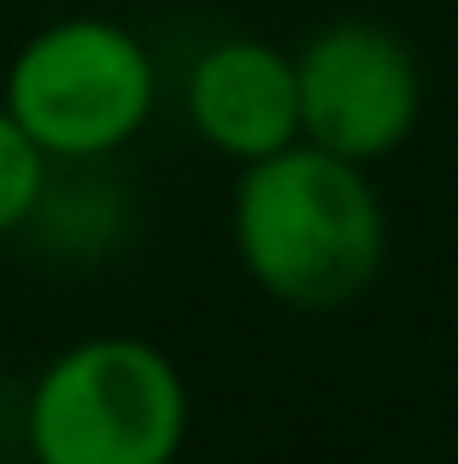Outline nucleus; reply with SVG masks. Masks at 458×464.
I'll return each instance as SVG.
<instances>
[{
  "instance_id": "obj_1",
  "label": "nucleus",
  "mask_w": 458,
  "mask_h": 464,
  "mask_svg": "<svg viewBox=\"0 0 458 464\" xmlns=\"http://www.w3.org/2000/svg\"><path fill=\"white\" fill-rule=\"evenodd\" d=\"M235 259L271 300L335 312L358 300L388 259V212L365 165L311 141L241 165L229 194Z\"/></svg>"
},
{
  "instance_id": "obj_2",
  "label": "nucleus",
  "mask_w": 458,
  "mask_h": 464,
  "mask_svg": "<svg viewBox=\"0 0 458 464\" xmlns=\"http://www.w3.org/2000/svg\"><path fill=\"white\" fill-rule=\"evenodd\" d=\"M188 382L141 335H82L35 371L24 394L30 464H177L188 441Z\"/></svg>"
},
{
  "instance_id": "obj_3",
  "label": "nucleus",
  "mask_w": 458,
  "mask_h": 464,
  "mask_svg": "<svg viewBox=\"0 0 458 464\" xmlns=\"http://www.w3.org/2000/svg\"><path fill=\"white\" fill-rule=\"evenodd\" d=\"M0 101L47 159H106L148 130L159 71L129 24L77 12L42 24L12 53Z\"/></svg>"
},
{
  "instance_id": "obj_4",
  "label": "nucleus",
  "mask_w": 458,
  "mask_h": 464,
  "mask_svg": "<svg viewBox=\"0 0 458 464\" xmlns=\"http://www.w3.org/2000/svg\"><path fill=\"white\" fill-rule=\"evenodd\" d=\"M300 71V141L353 159V165H382L417 136L424 118V65L412 42L388 24L341 18L323 24L294 53Z\"/></svg>"
},
{
  "instance_id": "obj_5",
  "label": "nucleus",
  "mask_w": 458,
  "mask_h": 464,
  "mask_svg": "<svg viewBox=\"0 0 458 464\" xmlns=\"http://www.w3.org/2000/svg\"><path fill=\"white\" fill-rule=\"evenodd\" d=\"M195 136L235 165L282 153L300 141V71L264 35H218L200 47L183 82Z\"/></svg>"
},
{
  "instance_id": "obj_6",
  "label": "nucleus",
  "mask_w": 458,
  "mask_h": 464,
  "mask_svg": "<svg viewBox=\"0 0 458 464\" xmlns=\"http://www.w3.org/2000/svg\"><path fill=\"white\" fill-rule=\"evenodd\" d=\"M47 159L42 148L30 141V130L6 112L0 101V236H18L42 218L47 206Z\"/></svg>"
}]
</instances>
